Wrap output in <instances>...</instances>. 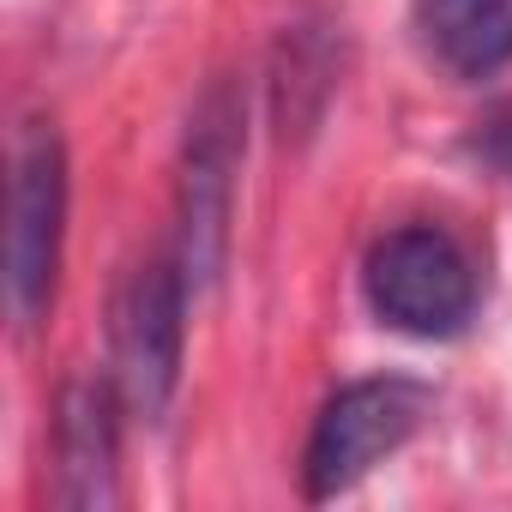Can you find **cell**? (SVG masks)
<instances>
[{
  "label": "cell",
  "instance_id": "cell-1",
  "mask_svg": "<svg viewBox=\"0 0 512 512\" xmlns=\"http://www.w3.org/2000/svg\"><path fill=\"white\" fill-rule=\"evenodd\" d=\"M368 308L410 338H452L476 314V272L452 235L410 223L374 241L362 266Z\"/></svg>",
  "mask_w": 512,
  "mask_h": 512
},
{
  "label": "cell",
  "instance_id": "cell-2",
  "mask_svg": "<svg viewBox=\"0 0 512 512\" xmlns=\"http://www.w3.org/2000/svg\"><path fill=\"white\" fill-rule=\"evenodd\" d=\"M422 416H428V392H422L416 380L386 374V380H356V386H344V392L320 410V422H314V434H308L302 494H308V500H332V494L356 488L386 452H398V446L422 428Z\"/></svg>",
  "mask_w": 512,
  "mask_h": 512
},
{
  "label": "cell",
  "instance_id": "cell-3",
  "mask_svg": "<svg viewBox=\"0 0 512 512\" xmlns=\"http://www.w3.org/2000/svg\"><path fill=\"white\" fill-rule=\"evenodd\" d=\"M67 235V151L49 121H31L13 157V223H7V296L25 326L55 302Z\"/></svg>",
  "mask_w": 512,
  "mask_h": 512
},
{
  "label": "cell",
  "instance_id": "cell-4",
  "mask_svg": "<svg viewBox=\"0 0 512 512\" xmlns=\"http://www.w3.org/2000/svg\"><path fill=\"white\" fill-rule=\"evenodd\" d=\"M181 338H187V272L181 260H151L127 278L115 308V386L133 416L163 422L175 380H181Z\"/></svg>",
  "mask_w": 512,
  "mask_h": 512
},
{
  "label": "cell",
  "instance_id": "cell-5",
  "mask_svg": "<svg viewBox=\"0 0 512 512\" xmlns=\"http://www.w3.org/2000/svg\"><path fill=\"white\" fill-rule=\"evenodd\" d=\"M235 163H241V97L235 85H211L187 121V157H181V272L187 284H211L223 266Z\"/></svg>",
  "mask_w": 512,
  "mask_h": 512
},
{
  "label": "cell",
  "instance_id": "cell-6",
  "mask_svg": "<svg viewBox=\"0 0 512 512\" xmlns=\"http://www.w3.org/2000/svg\"><path fill=\"white\" fill-rule=\"evenodd\" d=\"M121 386L73 380L55 404V500L67 512H97L115 500V446H121Z\"/></svg>",
  "mask_w": 512,
  "mask_h": 512
},
{
  "label": "cell",
  "instance_id": "cell-7",
  "mask_svg": "<svg viewBox=\"0 0 512 512\" xmlns=\"http://www.w3.org/2000/svg\"><path fill=\"white\" fill-rule=\"evenodd\" d=\"M422 43L458 79H488L512 61V0H422Z\"/></svg>",
  "mask_w": 512,
  "mask_h": 512
}]
</instances>
